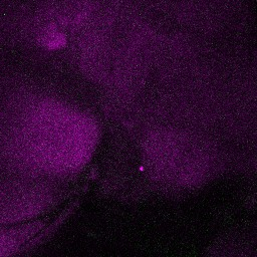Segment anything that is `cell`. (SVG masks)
<instances>
[{"label":"cell","mask_w":257,"mask_h":257,"mask_svg":"<svg viewBox=\"0 0 257 257\" xmlns=\"http://www.w3.org/2000/svg\"><path fill=\"white\" fill-rule=\"evenodd\" d=\"M21 138L24 154L50 171H71L82 165L95 143V126L82 112L64 104L42 100L24 118Z\"/></svg>","instance_id":"6da1fadb"}]
</instances>
